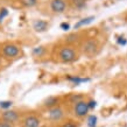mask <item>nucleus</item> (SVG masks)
<instances>
[{
    "instance_id": "f257e3e1",
    "label": "nucleus",
    "mask_w": 127,
    "mask_h": 127,
    "mask_svg": "<svg viewBox=\"0 0 127 127\" xmlns=\"http://www.w3.org/2000/svg\"><path fill=\"white\" fill-rule=\"evenodd\" d=\"M81 51L79 48H76V46L63 43L54 50V57L60 63H72L79 58Z\"/></svg>"
},
{
    "instance_id": "f03ea898",
    "label": "nucleus",
    "mask_w": 127,
    "mask_h": 127,
    "mask_svg": "<svg viewBox=\"0 0 127 127\" xmlns=\"http://www.w3.org/2000/svg\"><path fill=\"white\" fill-rule=\"evenodd\" d=\"M42 117L43 119H46L50 124V126H54V125H57L68 118V110H66L65 105L61 104L54 108L44 111L42 113Z\"/></svg>"
},
{
    "instance_id": "7ed1b4c3",
    "label": "nucleus",
    "mask_w": 127,
    "mask_h": 127,
    "mask_svg": "<svg viewBox=\"0 0 127 127\" xmlns=\"http://www.w3.org/2000/svg\"><path fill=\"white\" fill-rule=\"evenodd\" d=\"M90 110H91V107H90V104H89V100L83 99L72 105H70L69 113L71 118L82 121L83 119H85L88 117Z\"/></svg>"
},
{
    "instance_id": "20e7f679",
    "label": "nucleus",
    "mask_w": 127,
    "mask_h": 127,
    "mask_svg": "<svg viewBox=\"0 0 127 127\" xmlns=\"http://www.w3.org/2000/svg\"><path fill=\"white\" fill-rule=\"evenodd\" d=\"M79 51L82 55H85L88 57H93L100 51V42L96 37H88L83 40L79 46Z\"/></svg>"
},
{
    "instance_id": "39448f33",
    "label": "nucleus",
    "mask_w": 127,
    "mask_h": 127,
    "mask_svg": "<svg viewBox=\"0 0 127 127\" xmlns=\"http://www.w3.org/2000/svg\"><path fill=\"white\" fill-rule=\"evenodd\" d=\"M43 123V117L37 112L29 111L25 112L22 118L20 120V127H41Z\"/></svg>"
},
{
    "instance_id": "423d86ee",
    "label": "nucleus",
    "mask_w": 127,
    "mask_h": 127,
    "mask_svg": "<svg viewBox=\"0 0 127 127\" xmlns=\"http://www.w3.org/2000/svg\"><path fill=\"white\" fill-rule=\"evenodd\" d=\"M1 55L7 60H15L21 56V48L13 42H6L1 46Z\"/></svg>"
},
{
    "instance_id": "0eeeda50",
    "label": "nucleus",
    "mask_w": 127,
    "mask_h": 127,
    "mask_svg": "<svg viewBox=\"0 0 127 127\" xmlns=\"http://www.w3.org/2000/svg\"><path fill=\"white\" fill-rule=\"evenodd\" d=\"M22 116V112L19 111V110H15V108H7V110H4V111L0 112V119L8 121L11 124H14V125H19Z\"/></svg>"
},
{
    "instance_id": "6e6552de",
    "label": "nucleus",
    "mask_w": 127,
    "mask_h": 127,
    "mask_svg": "<svg viewBox=\"0 0 127 127\" xmlns=\"http://www.w3.org/2000/svg\"><path fill=\"white\" fill-rule=\"evenodd\" d=\"M70 4L69 0H50L49 9L54 14H63L68 11Z\"/></svg>"
},
{
    "instance_id": "1a4fd4ad",
    "label": "nucleus",
    "mask_w": 127,
    "mask_h": 127,
    "mask_svg": "<svg viewBox=\"0 0 127 127\" xmlns=\"http://www.w3.org/2000/svg\"><path fill=\"white\" fill-rule=\"evenodd\" d=\"M61 97H57V96H50L48 97L46 100H43L42 105H41V107H42L43 112L44 111H48L50 108H54L58 105H61Z\"/></svg>"
},
{
    "instance_id": "9d476101",
    "label": "nucleus",
    "mask_w": 127,
    "mask_h": 127,
    "mask_svg": "<svg viewBox=\"0 0 127 127\" xmlns=\"http://www.w3.org/2000/svg\"><path fill=\"white\" fill-rule=\"evenodd\" d=\"M51 127H81V121L73 119L71 117H68L62 123L57 124V125H54V126H51Z\"/></svg>"
},
{
    "instance_id": "9b49d317",
    "label": "nucleus",
    "mask_w": 127,
    "mask_h": 127,
    "mask_svg": "<svg viewBox=\"0 0 127 127\" xmlns=\"http://www.w3.org/2000/svg\"><path fill=\"white\" fill-rule=\"evenodd\" d=\"M82 40V34L79 32H75V33H70L64 37V43L66 44H71V46H75L77 42H79Z\"/></svg>"
},
{
    "instance_id": "f8f14e48",
    "label": "nucleus",
    "mask_w": 127,
    "mask_h": 127,
    "mask_svg": "<svg viewBox=\"0 0 127 127\" xmlns=\"http://www.w3.org/2000/svg\"><path fill=\"white\" fill-rule=\"evenodd\" d=\"M48 27H49V25L44 20H35L34 22H33V28L36 32H39V33L46 32L48 29Z\"/></svg>"
},
{
    "instance_id": "ddd939ff",
    "label": "nucleus",
    "mask_w": 127,
    "mask_h": 127,
    "mask_svg": "<svg viewBox=\"0 0 127 127\" xmlns=\"http://www.w3.org/2000/svg\"><path fill=\"white\" fill-rule=\"evenodd\" d=\"M85 99V97L83 93H70L69 96L66 97V101L69 103V105H72L75 103H77L79 100Z\"/></svg>"
},
{
    "instance_id": "4468645a",
    "label": "nucleus",
    "mask_w": 127,
    "mask_h": 127,
    "mask_svg": "<svg viewBox=\"0 0 127 127\" xmlns=\"http://www.w3.org/2000/svg\"><path fill=\"white\" fill-rule=\"evenodd\" d=\"M86 1L88 0H69L70 6L75 9H83V8L86 6Z\"/></svg>"
},
{
    "instance_id": "2eb2a0df",
    "label": "nucleus",
    "mask_w": 127,
    "mask_h": 127,
    "mask_svg": "<svg viewBox=\"0 0 127 127\" xmlns=\"http://www.w3.org/2000/svg\"><path fill=\"white\" fill-rule=\"evenodd\" d=\"M95 20V16H86V18H84V19L79 20L77 23H75V26H73V28L75 29H78V28L83 27V26H86V25H89V23H91Z\"/></svg>"
},
{
    "instance_id": "dca6fc26",
    "label": "nucleus",
    "mask_w": 127,
    "mask_h": 127,
    "mask_svg": "<svg viewBox=\"0 0 127 127\" xmlns=\"http://www.w3.org/2000/svg\"><path fill=\"white\" fill-rule=\"evenodd\" d=\"M47 53V46H39L33 49V55L35 57H43Z\"/></svg>"
},
{
    "instance_id": "f3484780",
    "label": "nucleus",
    "mask_w": 127,
    "mask_h": 127,
    "mask_svg": "<svg viewBox=\"0 0 127 127\" xmlns=\"http://www.w3.org/2000/svg\"><path fill=\"white\" fill-rule=\"evenodd\" d=\"M19 2L22 5L23 7L32 8V7H35L36 5L39 4V0H19Z\"/></svg>"
},
{
    "instance_id": "a211bd4d",
    "label": "nucleus",
    "mask_w": 127,
    "mask_h": 127,
    "mask_svg": "<svg viewBox=\"0 0 127 127\" xmlns=\"http://www.w3.org/2000/svg\"><path fill=\"white\" fill-rule=\"evenodd\" d=\"M68 79L71 82H73V83H81V82H86L89 81L88 78H81V77H75V76H69L68 77Z\"/></svg>"
},
{
    "instance_id": "6ab92c4d",
    "label": "nucleus",
    "mask_w": 127,
    "mask_h": 127,
    "mask_svg": "<svg viewBox=\"0 0 127 127\" xmlns=\"http://www.w3.org/2000/svg\"><path fill=\"white\" fill-rule=\"evenodd\" d=\"M0 127H16V125L8 123V121H5V120H2V119H0Z\"/></svg>"
},
{
    "instance_id": "aec40b11",
    "label": "nucleus",
    "mask_w": 127,
    "mask_h": 127,
    "mask_svg": "<svg viewBox=\"0 0 127 127\" xmlns=\"http://www.w3.org/2000/svg\"><path fill=\"white\" fill-rule=\"evenodd\" d=\"M8 14V11L6 9V8H2V9H0V21L4 19L5 16Z\"/></svg>"
},
{
    "instance_id": "412c9836",
    "label": "nucleus",
    "mask_w": 127,
    "mask_h": 127,
    "mask_svg": "<svg viewBox=\"0 0 127 127\" xmlns=\"http://www.w3.org/2000/svg\"><path fill=\"white\" fill-rule=\"evenodd\" d=\"M61 28H63L64 31H68V29H69V25H68V23H62Z\"/></svg>"
},
{
    "instance_id": "4be33fe9",
    "label": "nucleus",
    "mask_w": 127,
    "mask_h": 127,
    "mask_svg": "<svg viewBox=\"0 0 127 127\" xmlns=\"http://www.w3.org/2000/svg\"><path fill=\"white\" fill-rule=\"evenodd\" d=\"M2 66V61H1V58H0V68Z\"/></svg>"
},
{
    "instance_id": "5701e85b",
    "label": "nucleus",
    "mask_w": 127,
    "mask_h": 127,
    "mask_svg": "<svg viewBox=\"0 0 127 127\" xmlns=\"http://www.w3.org/2000/svg\"><path fill=\"white\" fill-rule=\"evenodd\" d=\"M0 55H1V46H0Z\"/></svg>"
}]
</instances>
